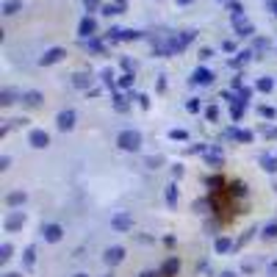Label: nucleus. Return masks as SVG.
I'll use <instances>...</instances> for the list:
<instances>
[{
  "instance_id": "obj_7",
  "label": "nucleus",
  "mask_w": 277,
  "mask_h": 277,
  "mask_svg": "<svg viewBox=\"0 0 277 277\" xmlns=\"http://www.w3.org/2000/svg\"><path fill=\"white\" fill-rule=\"evenodd\" d=\"M178 269H180V261H178V258H169V261L164 263L161 275H164V277H175V275H178Z\"/></svg>"
},
{
  "instance_id": "obj_1",
  "label": "nucleus",
  "mask_w": 277,
  "mask_h": 277,
  "mask_svg": "<svg viewBox=\"0 0 277 277\" xmlns=\"http://www.w3.org/2000/svg\"><path fill=\"white\" fill-rule=\"evenodd\" d=\"M117 141L122 150H138V147H141V136H138L136 131H122Z\"/></svg>"
},
{
  "instance_id": "obj_11",
  "label": "nucleus",
  "mask_w": 277,
  "mask_h": 277,
  "mask_svg": "<svg viewBox=\"0 0 277 277\" xmlns=\"http://www.w3.org/2000/svg\"><path fill=\"white\" fill-rule=\"evenodd\" d=\"M22 100H25V105L36 108V105L42 103V94H39V92H25V94H22Z\"/></svg>"
},
{
  "instance_id": "obj_17",
  "label": "nucleus",
  "mask_w": 277,
  "mask_h": 277,
  "mask_svg": "<svg viewBox=\"0 0 277 277\" xmlns=\"http://www.w3.org/2000/svg\"><path fill=\"white\" fill-rule=\"evenodd\" d=\"M263 235H266V238H277V225H269V228L263 230Z\"/></svg>"
},
{
  "instance_id": "obj_6",
  "label": "nucleus",
  "mask_w": 277,
  "mask_h": 277,
  "mask_svg": "<svg viewBox=\"0 0 277 277\" xmlns=\"http://www.w3.org/2000/svg\"><path fill=\"white\" fill-rule=\"evenodd\" d=\"M72 125H75V114H72V111H61V114H58V128L69 131Z\"/></svg>"
},
{
  "instance_id": "obj_3",
  "label": "nucleus",
  "mask_w": 277,
  "mask_h": 277,
  "mask_svg": "<svg viewBox=\"0 0 277 277\" xmlns=\"http://www.w3.org/2000/svg\"><path fill=\"white\" fill-rule=\"evenodd\" d=\"M22 222H25V216H22L20 211H14V214H8V216H6V230H8V233L20 230V228H22Z\"/></svg>"
},
{
  "instance_id": "obj_9",
  "label": "nucleus",
  "mask_w": 277,
  "mask_h": 277,
  "mask_svg": "<svg viewBox=\"0 0 277 277\" xmlns=\"http://www.w3.org/2000/svg\"><path fill=\"white\" fill-rule=\"evenodd\" d=\"M42 233H45V238H47V241H58V238H61V228H58V225H47Z\"/></svg>"
},
{
  "instance_id": "obj_27",
  "label": "nucleus",
  "mask_w": 277,
  "mask_h": 277,
  "mask_svg": "<svg viewBox=\"0 0 277 277\" xmlns=\"http://www.w3.org/2000/svg\"><path fill=\"white\" fill-rule=\"evenodd\" d=\"M94 3H97V0H86V6H94Z\"/></svg>"
},
{
  "instance_id": "obj_28",
  "label": "nucleus",
  "mask_w": 277,
  "mask_h": 277,
  "mask_svg": "<svg viewBox=\"0 0 277 277\" xmlns=\"http://www.w3.org/2000/svg\"><path fill=\"white\" fill-rule=\"evenodd\" d=\"M178 3H183V6H186V3H191V0H178Z\"/></svg>"
},
{
  "instance_id": "obj_2",
  "label": "nucleus",
  "mask_w": 277,
  "mask_h": 277,
  "mask_svg": "<svg viewBox=\"0 0 277 277\" xmlns=\"http://www.w3.org/2000/svg\"><path fill=\"white\" fill-rule=\"evenodd\" d=\"M94 31H97V22L92 20V17L81 20V28H78V34H81L83 39H92V36H94Z\"/></svg>"
},
{
  "instance_id": "obj_10",
  "label": "nucleus",
  "mask_w": 277,
  "mask_h": 277,
  "mask_svg": "<svg viewBox=\"0 0 277 277\" xmlns=\"http://www.w3.org/2000/svg\"><path fill=\"white\" fill-rule=\"evenodd\" d=\"M20 8H22V0H6V3H3V14H6V17L17 14Z\"/></svg>"
},
{
  "instance_id": "obj_12",
  "label": "nucleus",
  "mask_w": 277,
  "mask_h": 277,
  "mask_svg": "<svg viewBox=\"0 0 277 277\" xmlns=\"http://www.w3.org/2000/svg\"><path fill=\"white\" fill-rule=\"evenodd\" d=\"M211 81H214V75H211L208 69H197V72H194V83H202V86H205V83H211Z\"/></svg>"
},
{
  "instance_id": "obj_25",
  "label": "nucleus",
  "mask_w": 277,
  "mask_h": 277,
  "mask_svg": "<svg viewBox=\"0 0 277 277\" xmlns=\"http://www.w3.org/2000/svg\"><path fill=\"white\" fill-rule=\"evenodd\" d=\"M141 277H164V275H161V272H144Z\"/></svg>"
},
{
  "instance_id": "obj_20",
  "label": "nucleus",
  "mask_w": 277,
  "mask_h": 277,
  "mask_svg": "<svg viewBox=\"0 0 277 277\" xmlns=\"http://www.w3.org/2000/svg\"><path fill=\"white\" fill-rule=\"evenodd\" d=\"M228 247H230L228 238H219V241H216V249H219V252H222V249H228Z\"/></svg>"
},
{
  "instance_id": "obj_30",
  "label": "nucleus",
  "mask_w": 277,
  "mask_h": 277,
  "mask_svg": "<svg viewBox=\"0 0 277 277\" xmlns=\"http://www.w3.org/2000/svg\"><path fill=\"white\" fill-rule=\"evenodd\" d=\"M78 277H86V275H78Z\"/></svg>"
},
{
  "instance_id": "obj_19",
  "label": "nucleus",
  "mask_w": 277,
  "mask_h": 277,
  "mask_svg": "<svg viewBox=\"0 0 277 277\" xmlns=\"http://www.w3.org/2000/svg\"><path fill=\"white\" fill-rule=\"evenodd\" d=\"M166 200L175 205V200H178V194H175V186H169V191H166Z\"/></svg>"
},
{
  "instance_id": "obj_15",
  "label": "nucleus",
  "mask_w": 277,
  "mask_h": 277,
  "mask_svg": "<svg viewBox=\"0 0 277 277\" xmlns=\"http://www.w3.org/2000/svg\"><path fill=\"white\" fill-rule=\"evenodd\" d=\"M119 11H122V3H108V6L103 8V14H108V17L111 14H119Z\"/></svg>"
},
{
  "instance_id": "obj_22",
  "label": "nucleus",
  "mask_w": 277,
  "mask_h": 277,
  "mask_svg": "<svg viewBox=\"0 0 277 277\" xmlns=\"http://www.w3.org/2000/svg\"><path fill=\"white\" fill-rule=\"evenodd\" d=\"M233 194H235V197H241V194H244V186H241V183H233Z\"/></svg>"
},
{
  "instance_id": "obj_16",
  "label": "nucleus",
  "mask_w": 277,
  "mask_h": 277,
  "mask_svg": "<svg viewBox=\"0 0 277 277\" xmlns=\"http://www.w3.org/2000/svg\"><path fill=\"white\" fill-rule=\"evenodd\" d=\"M0 100H3V105H11V103H14V92L6 89L3 94H0Z\"/></svg>"
},
{
  "instance_id": "obj_29",
  "label": "nucleus",
  "mask_w": 277,
  "mask_h": 277,
  "mask_svg": "<svg viewBox=\"0 0 277 277\" xmlns=\"http://www.w3.org/2000/svg\"><path fill=\"white\" fill-rule=\"evenodd\" d=\"M222 277H235V275H230V272H228V275H222Z\"/></svg>"
},
{
  "instance_id": "obj_26",
  "label": "nucleus",
  "mask_w": 277,
  "mask_h": 277,
  "mask_svg": "<svg viewBox=\"0 0 277 277\" xmlns=\"http://www.w3.org/2000/svg\"><path fill=\"white\" fill-rule=\"evenodd\" d=\"M6 277H20V275H17V272H8V275Z\"/></svg>"
},
{
  "instance_id": "obj_13",
  "label": "nucleus",
  "mask_w": 277,
  "mask_h": 277,
  "mask_svg": "<svg viewBox=\"0 0 277 277\" xmlns=\"http://www.w3.org/2000/svg\"><path fill=\"white\" fill-rule=\"evenodd\" d=\"M114 228H117V230H128V228H131V219H128V216H117V219H114Z\"/></svg>"
},
{
  "instance_id": "obj_24",
  "label": "nucleus",
  "mask_w": 277,
  "mask_h": 277,
  "mask_svg": "<svg viewBox=\"0 0 277 277\" xmlns=\"http://www.w3.org/2000/svg\"><path fill=\"white\" fill-rule=\"evenodd\" d=\"M136 31H122V39H136Z\"/></svg>"
},
{
  "instance_id": "obj_32",
  "label": "nucleus",
  "mask_w": 277,
  "mask_h": 277,
  "mask_svg": "<svg viewBox=\"0 0 277 277\" xmlns=\"http://www.w3.org/2000/svg\"><path fill=\"white\" fill-rule=\"evenodd\" d=\"M275 8H277V6H275Z\"/></svg>"
},
{
  "instance_id": "obj_8",
  "label": "nucleus",
  "mask_w": 277,
  "mask_h": 277,
  "mask_svg": "<svg viewBox=\"0 0 277 277\" xmlns=\"http://www.w3.org/2000/svg\"><path fill=\"white\" fill-rule=\"evenodd\" d=\"M125 258V249L122 247H111L108 252H105V263H119Z\"/></svg>"
},
{
  "instance_id": "obj_21",
  "label": "nucleus",
  "mask_w": 277,
  "mask_h": 277,
  "mask_svg": "<svg viewBox=\"0 0 277 277\" xmlns=\"http://www.w3.org/2000/svg\"><path fill=\"white\" fill-rule=\"evenodd\" d=\"M86 83H89V78H86V75H75V86H86Z\"/></svg>"
},
{
  "instance_id": "obj_4",
  "label": "nucleus",
  "mask_w": 277,
  "mask_h": 277,
  "mask_svg": "<svg viewBox=\"0 0 277 277\" xmlns=\"http://www.w3.org/2000/svg\"><path fill=\"white\" fill-rule=\"evenodd\" d=\"M64 55H67V53H64V47H50L47 53L42 55V64H55V61H61Z\"/></svg>"
},
{
  "instance_id": "obj_23",
  "label": "nucleus",
  "mask_w": 277,
  "mask_h": 277,
  "mask_svg": "<svg viewBox=\"0 0 277 277\" xmlns=\"http://www.w3.org/2000/svg\"><path fill=\"white\" fill-rule=\"evenodd\" d=\"M258 86H261V89H266V92H269V89H272V81H269V78H263V81L258 83Z\"/></svg>"
},
{
  "instance_id": "obj_31",
  "label": "nucleus",
  "mask_w": 277,
  "mask_h": 277,
  "mask_svg": "<svg viewBox=\"0 0 277 277\" xmlns=\"http://www.w3.org/2000/svg\"><path fill=\"white\" fill-rule=\"evenodd\" d=\"M119 3H125V0H119Z\"/></svg>"
},
{
  "instance_id": "obj_18",
  "label": "nucleus",
  "mask_w": 277,
  "mask_h": 277,
  "mask_svg": "<svg viewBox=\"0 0 277 277\" xmlns=\"http://www.w3.org/2000/svg\"><path fill=\"white\" fill-rule=\"evenodd\" d=\"M0 258H3V261H8V258H11V247H8V244H3V249H0Z\"/></svg>"
},
{
  "instance_id": "obj_14",
  "label": "nucleus",
  "mask_w": 277,
  "mask_h": 277,
  "mask_svg": "<svg viewBox=\"0 0 277 277\" xmlns=\"http://www.w3.org/2000/svg\"><path fill=\"white\" fill-rule=\"evenodd\" d=\"M20 202H25V194H22V191L8 194V205H20Z\"/></svg>"
},
{
  "instance_id": "obj_5",
  "label": "nucleus",
  "mask_w": 277,
  "mask_h": 277,
  "mask_svg": "<svg viewBox=\"0 0 277 277\" xmlns=\"http://www.w3.org/2000/svg\"><path fill=\"white\" fill-rule=\"evenodd\" d=\"M31 144H34V147H47L50 136L45 131H31Z\"/></svg>"
}]
</instances>
